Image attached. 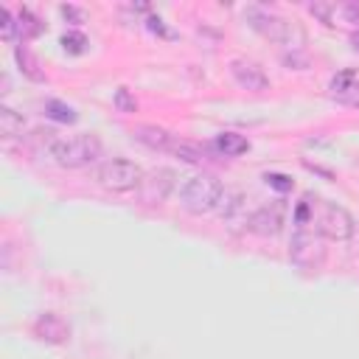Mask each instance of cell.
Listing matches in <instances>:
<instances>
[{
  "mask_svg": "<svg viewBox=\"0 0 359 359\" xmlns=\"http://www.w3.org/2000/svg\"><path fill=\"white\" fill-rule=\"evenodd\" d=\"M264 182H266L272 191H278V194H289V191L294 188V180H292V177H286V174H278V171L264 174Z\"/></svg>",
  "mask_w": 359,
  "mask_h": 359,
  "instance_id": "cell-21",
  "label": "cell"
},
{
  "mask_svg": "<svg viewBox=\"0 0 359 359\" xmlns=\"http://www.w3.org/2000/svg\"><path fill=\"white\" fill-rule=\"evenodd\" d=\"M143 168L135 163V160H126V157H112V160H104L98 168H95V182L107 191H115V194H123V191H135L140 188L143 182Z\"/></svg>",
  "mask_w": 359,
  "mask_h": 359,
  "instance_id": "cell-5",
  "label": "cell"
},
{
  "mask_svg": "<svg viewBox=\"0 0 359 359\" xmlns=\"http://www.w3.org/2000/svg\"><path fill=\"white\" fill-rule=\"evenodd\" d=\"M17 34H20V28H17V17H14L6 6H0V39H3V42H14Z\"/></svg>",
  "mask_w": 359,
  "mask_h": 359,
  "instance_id": "cell-19",
  "label": "cell"
},
{
  "mask_svg": "<svg viewBox=\"0 0 359 359\" xmlns=\"http://www.w3.org/2000/svg\"><path fill=\"white\" fill-rule=\"evenodd\" d=\"M22 115L20 112H14L11 107H0V135L3 137H14V135H20L22 132Z\"/></svg>",
  "mask_w": 359,
  "mask_h": 359,
  "instance_id": "cell-18",
  "label": "cell"
},
{
  "mask_svg": "<svg viewBox=\"0 0 359 359\" xmlns=\"http://www.w3.org/2000/svg\"><path fill=\"white\" fill-rule=\"evenodd\" d=\"M59 11H62V17H65V20H73V25H79V22H81V11H79L76 6H62Z\"/></svg>",
  "mask_w": 359,
  "mask_h": 359,
  "instance_id": "cell-24",
  "label": "cell"
},
{
  "mask_svg": "<svg viewBox=\"0 0 359 359\" xmlns=\"http://www.w3.org/2000/svg\"><path fill=\"white\" fill-rule=\"evenodd\" d=\"M17 28H20V36H22V39H34V36H39V34L45 31V22H42L36 14H31L28 8H22V11L17 14Z\"/></svg>",
  "mask_w": 359,
  "mask_h": 359,
  "instance_id": "cell-16",
  "label": "cell"
},
{
  "mask_svg": "<svg viewBox=\"0 0 359 359\" xmlns=\"http://www.w3.org/2000/svg\"><path fill=\"white\" fill-rule=\"evenodd\" d=\"M213 146L224 157H238V154L250 151V140L244 135H238V132H219L216 140H213Z\"/></svg>",
  "mask_w": 359,
  "mask_h": 359,
  "instance_id": "cell-13",
  "label": "cell"
},
{
  "mask_svg": "<svg viewBox=\"0 0 359 359\" xmlns=\"http://www.w3.org/2000/svg\"><path fill=\"white\" fill-rule=\"evenodd\" d=\"M174 185H177V174L171 168H151L149 174H143V182H140L137 194L146 205H160V202L168 199Z\"/></svg>",
  "mask_w": 359,
  "mask_h": 359,
  "instance_id": "cell-6",
  "label": "cell"
},
{
  "mask_svg": "<svg viewBox=\"0 0 359 359\" xmlns=\"http://www.w3.org/2000/svg\"><path fill=\"white\" fill-rule=\"evenodd\" d=\"M62 48H65V53L79 56V53H84V50H87V36H84V34H79V31H70V34H65V36H62Z\"/></svg>",
  "mask_w": 359,
  "mask_h": 359,
  "instance_id": "cell-20",
  "label": "cell"
},
{
  "mask_svg": "<svg viewBox=\"0 0 359 359\" xmlns=\"http://www.w3.org/2000/svg\"><path fill=\"white\" fill-rule=\"evenodd\" d=\"M168 151L174 157H180L182 163H202L205 160V146H199L194 140H171Z\"/></svg>",
  "mask_w": 359,
  "mask_h": 359,
  "instance_id": "cell-15",
  "label": "cell"
},
{
  "mask_svg": "<svg viewBox=\"0 0 359 359\" xmlns=\"http://www.w3.org/2000/svg\"><path fill=\"white\" fill-rule=\"evenodd\" d=\"M146 25H149V31H154V34H163V36H171V34L165 31V25H163V20H160V17H149V20H146Z\"/></svg>",
  "mask_w": 359,
  "mask_h": 359,
  "instance_id": "cell-25",
  "label": "cell"
},
{
  "mask_svg": "<svg viewBox=\"0 0 359 359\" xmlns=\"http://www.w3.org/2000/svg\"><path fill=\"white\" fill-rule=\"evenodd\" d=\"M244 227L252 233V236H261V238H272L283 230V208L278 202L272 205H261L255 208L252 213H247V222Z\"/></svg>",
  "mask_w": 359,
  "mask_h": 359,
  "instance_id": "cell-7",
  "label": "cell"
},
{
  "mask_svg": "<svg viewBox=\"0 0 359 359\" xmlns=\"http://www.w3.org/2000/svg\"><path fill=\"white\" fill-rule=\"evenodd\" d=\"M132 137L149 149H157V151H168L171 146V135L163 129V126H154V123H137L132 129Z\"/></svg>",
  "mask_w": 359,
  "mask_h": 359,
  "instance_id": "cell-12",
  "label": "cell"
},
{
  "mask_svg": "<svg viewBox=\"0 0 359 359\" xmlns=\"http://www.w3.org/2000/svg\"><path fill=\"white\" fill-rule=\"evenodd\" d=\"M222 196H224V188L210 174H196L180 188V205H182V210H188L194 216L216 210L222 205Z\"/></svg>",
  "mask_w": 359,
  "mask_h": 359,
  "instance_id": "cell-3",
  "label": "cell"
},
{
  "mask_svg": "<svg viewBox=\"0 0 359 359\" xmlns=\"http://www.w3.org/2000/svg\"><path fill=\"white\" fill-rule=\"evenodd\" d=\"M230 76L241 90H250V93H261L269 87V76L264 73V67L247 56L230 59Z\"/></svg>",
  "mask_w": 359,
  "mask_h": 359,
  "instance_id": "cell-8",
  "label": "cell"
},
{
  "mask_svg": "<svg viewBox=\"0 0 359 359\" xmlns=\"http://www.w3.org/2000/svg\"><path fill=\"white\" fill-rule=\"evenodd\" d=\"M45 115L50 121H59V123H76L79 121L76 109L70 104H65V101H56V98H48L45 101Z\"/></svg>",
  "mask_w": 359,
  "mask_h": 359,
  "instance_id": "cell-17",
  "label": "cell"
},
{
  "mask_svg": "<svg viewBox=\"0 0 359 359\" xmlns=\"http://www.w3.org/2000/svg\"><path fill=\"white\" fill-rule=\"evenodd\" d=\"M328 93H331L334 101L359 109V73L356 70H339L328 81Z\"/></svg>",
  "mask_w": 359,
  "mask_h": 359,
  "instance_id": "cell-10",
  "label": "cell"
},
{
  "mask_svg": "<svg viewBox=\"0 0 359 359\" xmlns=\"http://www.w3.org/2000/svg\"><path fill=\"white\" fill-rule=\"evenodd\" d=\"M14 59H17V65H20V70H22V76L25 79H31V81H45V73L39 70V62H36V56L20 42V45H14Z\"/></svg>",
  "mask_w": 359,
  "mask_h": 359,
  "instance_id": "cell-14",
  "label": "cell"
},
{
  "mask_svg": "<svg viewBox=\"0 0 359 359\" xmlns=\"http://www.w3.org/2000/svg\"><path fill=\"white\" fill-rule=\"evenodd\" d=\"M31 331H34L36 339H42V342H48V345H65V342L70 339V325H67L59 314H53V311L39 314V317L34 320Z\"/></svg>",
  "mask_w": 359,
  "mask_h": 359,
  "instance_id": "cell-9",
  "label": "cell"
},
{
  "mask_svg": "<svg viewBox=\"0 0 359 359\" xmlns=\"http://www.w3.org/2000/svg\"><path fill=\"white\" fill-rule=\"evenodd\" d=\"M45 154L59 168H84L101 160L104 146L95 135H56L45 132Z\"/></svg>",
  "mask_w": 359,
  "mask_h": 359,
  "instance_id": "cell-1",
  "label": "cell"
},
{
  "mask_svg": "<svg viewBox=\"0 0 359 359\" xmlns=\"http://www.w3.org/2000/svg\"><path fill=\"white\" fill-rule=\"evenodd\" d=\"M317 233L309 230V227H297L294 238H292V247H289V258L297 264V266H314V252L323 255V250H317Z\"/></svg>",
  "mask_w": 359,
  "mask_h": 359,
  "instance_id": "cell-11",
  "label": "cell"
},
{
  "mask_svg": "<svg viewBox=\"0 0 359 359\" xmlns=\"http://www.w3.org/2000/svg\"><path fill=\"white\" fill-rule=\"evenodd\" d=\"M247 22L252 31H258L264 39L269 42H278V45H286V48H300L306 34L303 28L289 20V17H280L275 11H266V8H247Z\"/></svg>",
  "mask_w": 359,
  "mask_h": 359,
  "instance_id": "cell-2",
  "label": "cell"
},
{
  "mask_svg": "<svg viewBox=\"0 0 359 359\" xmlns=\"http://www.w3.org/2000/svg\"><path fill=\"white\" fill-rule=\"evenodd\" d=\"M309 11H311L320 22L331 25V11H334V6H328V3H311V6H309Z\"/></svg>",
  "mask_w": 359,
  "mask_h": 359,
  "instance_id": "cell-23",
  "label": "cell"
},
{
  "mask_svg": "<svg viewBox=\"0 0 359 359\" xmlns=\"http://www.w3.org/2000/svg\"><path fill=\"white\" fill-rule=\"evenodd\" d=\"M112 104L118 112H137V101L132 98V93L126 87H118L115 95H112Z\"/></svg>",
  "mask_w": 359,
  "mask_h": 359,
  "instance_id": "cell-22",
  "label": "cell"
},
{
  "mask_svg": "<svg viewBox=\"0 0 359 359\" xmlns=\"http://www.w3.org/2000/svg\"><path fill=\"white\" fill-rule=\"evenodd\" d=\"M311 224H314V233L328 241H348L356 230L353 216L337 202H317L311 208Z\"/></svg>",
  "mask_w": 359,
  "mask_h": 359,
  "instance_id": "cell-4",
  "label": "cell"
}]
</instances>
